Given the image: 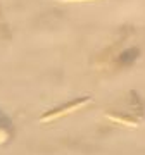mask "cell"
<instances>
[{
    "label": "cell",
    "instance_id": "1",
    "mask_svg": "<svg viewBox=\"0 0 145 155\" xmlns=\"http://www.w3.org/2000/svg\"><path fill=\"white\" fill-rule=\"evenodd\" d=\"M86 102H90V97H81V98H78V100H71V102H67V104H64V105L57 107V109H54V110L45 112L40 121L42 122L52 121V119H56V117H59V116H64V114H67V112H72L74 109H79V107L85 105Z\"/></svg>",
    "mask_w": 145,
    "mask_h": 155
},
{
    "label": "cell",
    "instance_id": "2",
    "mask_svg": "<svg viewBox=\"0 0 145 155\" xmlns=\"http://www.w3.org/2000/svg\"><path fill=\"white\" fill-rule=\"evenodd\" d=\"M138 55H140L138 48L124 50L123 54L117 57V62H119V66H121V67H128V66H131V64H133V62L138 59Z\"/></svg>",
    "mask_w": 145,
    "mask_h": 155
},
{
    "label": "cell",
    "instance_id": "3",
    "mask_svg": "<svg viewBox=\"0 0 145 155\" xmlns=\"http://www.w3.org/2000/svg\"><path fill=\"white\" fill-rule=\"evenodd\" d=\"M107 117L114 119L116 122H123L126 126H137L142 121V119H138V117H135V116H130V114H107Z\"/></svg>",
    "mask_w": 145,
    "mask_h": 155
}]
</instances>
